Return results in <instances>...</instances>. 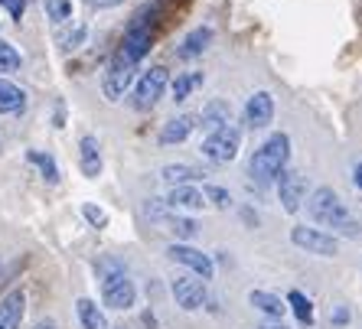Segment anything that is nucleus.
Masks as SVG:
<instances>
[{
    "mask_svg": "<svg viewBox=\"0 0 362 329\" xmlns=\"http://www.w3.org/2000/svg\"><path fill=\"white\" fill-rule=\"evenodd\" d=\"M42 7H46V17L52 23H66L72 17V0H42Z\"/></svg>",
    "mask_w": 362,
    "mask_h": 329,
    "instance_id": "nucleus-26",
    "label": "nucleus"
},
{
    "mask_svg": "<svg viewBox=\"0 0 362 329\" xmlns=\"http://www.w3.org/2000/svg\"><path fill=\"white\" fill-rule=\"evenodd\" d=\"M167 205H173L180 212H199V209H206V196L196 186H177V189H170Z\"/></svg>",
    "mask_w": 362,
    "mask_h": 329,
    "instance_id": "nucleus-15",
    "label": "nucleus"
},
{
    "mask_svg": "<svg viewBox=\"0 0 362 329\" xmlns=\"http://www.w3.org/2000/svg\"><path fill=\"white\" fill-rule=\"evenodd\" d=\"M26 160L33 163V167H40V173H42V179H46V183H59V167H56V160H52L49 153L30 150V153H26Z\"/></svg>",
    "mask_w": 362,
    "mask_h": 329,
    "instance_id": "nucleus-23",
    "label": "nucleus"
},
{
    "mask_svg": "<svg viewBox=\"0 0 362 329\" xmlns=\"http://www.w3.org/2000/svg\"><path fill=\"white\" fill-rule=\"evenodd\" d=\"M82 215H85V222L92 228H105L108 225V212L101 209V205H95V203H85L82 205Z\"/></svg>",
    "mask_w": 362,
    "mask_h": 329,
    "instance_id": "nucleus-28",
    "label": "nucleus"
},
{
    "mask_svg": "<svg viewBox=\"0 0 362 329\" xmlns=\"http://www.w3.org/2000/svg\"><path fill=\"white\" fill-rule=\"evenodd\" d=\"M212 42V26H196L193 33H186V40L180 42V59H199L202 52L209 49Z\"/></svg>",
    "mask_w": 362,
    "mask_h": 329,
    "instance_id": "nucleus-18",
    "label": "nucleus"
},
{
    "mask_svg": "<svg viewBox=\"0 0 362 329\" xmlns=\"http://www.w3.org/2000/svg\"><path fill=\"white\" fill-rule=\"evenodd\" d=\"M85 36H88V30H85V26H78L76 33H72V36H66V40H62V46H66V49H78V42H82Z\"/></svg>",
    "mask_w": 362,
    "mask_h": 329,
    "instance_id": "nucleus-31",
    "label": "nucleus"
},
{
    "mask_svg": "<svg viewBox=\"0 0 362 329\" xmlns=\"http://www.w3.org/2000/svg\"><path fill=\"white\" fill-rule=\"evenodd\" d=\"M134 82H137V66L115 52L108 59V66H105V76H101V92H105V98H108V102H121V98L131 92Z\"/></svg>",
    "mask_w": 362,
    "mask_h": 329,
    "instance_id": "nucleus-4",
    "label": "nucleus"
},
{
    "mask_svg": "<svg viewBox=\"0 0 362 329\" xmlns=\"http://www.w3.org/2000/svg\"><path fill=\"white\" fill-rule=\"evenodd\" d=\"M108 329H124V326H108Z\"/></svg>",
    "mask_w": 362,
    "mask_h": 329,
    "instance_id": "nucleus-37",
    "label": "nucleus"
},
{
    "mask_svg": "<svg viewBox=\"0 0 362 329\" xmlns=\"http://www.w3.org/2000/svg\"><path fill=\"white\" fill-rule=\"evenodd\" d=\"M20 66H23V59H20L17 46L7 40H0V72H17Z\"/></svg>",
    "mask_w": 362,
    "mask_h": 329,
    "instance_id": "nucleus-25",
    "label": "nucleus"
},
{
    "mask_svg": "<svg viewBox=\"0 0 362 329\" xmlns=\"http://www.w3.org/2000/svg\"><path fill=\"white\" fill-rule=\"evenodd\" d=\"M353 183L362 189V163H356V167H353Z\"/></svg>",
    "mask_w": 362,
    "mask_h": 329,
    "instance_id": "nucleus-35",
    "label": "nucleus"
},
{
    "mask_svg": "<svg viewBox=\"0 0 362 329\" xmlns=\"http://www.w3.org/2000/svg\"><path fill=\"white\" fill-rule=\"evenodd\" d=\"M26 4H30V0H0V7L7 10V13H10V17H13V20H17V23H20V20H23V13H26Z\"/></svg>",
    "mask_w": 362,
    "mask_h": 329,
    "instance_id": "nucleus-30",
    "label": "nucleus"
},
{
    "mask_svg": "<svg viewBox=\"0 0 362 329\" xmlns=\"http://www.w3.org/2000/svg\"><path fill=\"white\" fill-rule=\"evenodd\" d=\"M163 222L170 225L173 235L186 238V245H189V238L199 235V222H193V219H183V215H163Z\"/></svg>",
    "mask_w": 362,
    "mask_h": 329,
    "instance_id": "nucleus-24",
    "label": "nucleus"
},
{
    "mask_svg": "<svg viewBox=\"0 0 362 329\" xmlns=\"http://www.w3.org/2000/svg\"><path fill=\"white\" fill-rule=\"evenodd\" d=\"M262 329H284V326H262Z\"/></svg>",
    "mask_w": 362,
    "mask_h": 329,
    "instance_id": "nucleus-36",
    "label": "nucleus"
},
{
    "mask_svg": "<svg viewBox=\"0 0 362 329\" xmlns=\"http://www.w3.org/2000/svg\"><path fill=\"white\" fill-rule=\"evenodd\" d=\"M202 196H206L216 209H228V205H232V196H228V189H222V186H206Z\"/></svg>",
    "mask_w": 362,
    "mask_h": 329,
    "instance_id": "nucleus-29",
    "label": "nucleus"
},
{
    "mask_svg": "<svg viewBox=\"0 0 362 329\" xmlns=\"http://www.w3.org/2000/svg\"><path fill=\"white\" fill-rule=\"evenodd\" d=\"M118 4H124V0H88V7L95 10H108V7H118Z\"/></svg>",
    "mask_w": 362,
    "mask_h": 329,
    "instance_id": "nucleus-33",
    "label": "nucleus"
},
{
    "mask_svg": "<svg viewBox=\"0 0 362 329\" xmlns=\"http://www.w3.org/2000/svg\"><path fill=\"white\" fill-rule=\"evenodd\" d=\"M199 150H202V157H209L216 163H232L238 157V150H242V127L226 124L219 131H212V134H206Z\"/></svg>",
    "mask_w": 362,
    "mask_h": 329,
    "instance_id": "nucleus-5",
    "label": "nucleus"
},
{
    "mask_svg": "<svg viewBox=\"0 0 362 329\" xmlns=\"http://www.w3.org/2000/svg\"><path fill=\"white\" fill-rule=\"evenodd\" d=\"M199 85H202V72H183V76H177L173 82L167 85V88L173 92V102H186V98L199 88Z\"/></svg>",
    "mask_w": 362,
    "mask_h": 329,
    "instance_id": "nucleus-22",
    "label": "nucleus"
},
{
    "mask_svg": "<svg viewBox=\"0 0 362 329\" xmlns=\"http://www.w3.org/2000/svg\"><path fill=\"white\" fill-rule=\"evenodd\" d=\"M196 127H199V118H196V114H177V118H170L167 124H163L160 144H183Z\"/></svg>",
    "mask_w": 362,
    "mask_h": 329,
    "instance_id": "nucleus-14",
    "label": "nucleus"
},
{
    "mask_svg": "<svg viewBox=\"0 0 362 329\" xmlns=\"http://www.w3.org/2000/svg\"><path fill=\"white\" fill-rule=\"evenodd\" d=\"M167 85H170L167 68H163V66H151L134 85H131V88H134V92H131V104H134L137 111H151L153 104L163 98Z\"/></svg>",
    "mask_w": 362,
    "mask_h": 329,
    "instance_id": "nucleus-6",
    "label": "nucleus"
},
{
    "mask_svg": "<svg viewBox=\"0 0 362 329\" xmlns=\"http://www.w3.org/2000/svg\"><path fill=\"white\" fill-rule=\"evenodd\" d=\"M76 313H78L82 329H108V320H105L101 306L95 304V300H88V297H82V300L76 304Z\"/></svg>",
    "mask_w": 362,
    "mask_h": 329,
    "instance_id": "nucleus-21",
    "label": "nucleus"
},
{
    "mask_svg": "<svg viewBox=\"0 0 362 329\" xmlns=\"http://www.w3.org/2000/svg\"><path fill=\"white\" fill-rule=\"evenodd\" d=\"M287 160H291V137L287 134H271L258 150L252 153V160H248V173L258 186H271L278 183V177L287 169Z\"/></svg>",
    "mask_w": 362,
    "mask_h": 329,
    "instance_id": "nucleus-2",
    "label": "nucleus"
},
{
    "mask_svg": "<svg viewBox=\"0 0 362 329\" xmlns=\"http://www.w3.org/2000/svg\"><path fill=\"white\" fill-rule=\"evenodd\" d=\"M26 316V290L13 287L10 294L0 297V329H20Z\"/></svg>",
    "mask_w": 362,
    "mask_h": 329,
    "instance_id": "nucleus-11",
    "label": "nucleus"
},
{
    "mask_svg": "<svg viewBox=\"0 0 362 329\" xmlns=\"http://www.w3.org/2000/svg\"><path fill=\"white\" fill-rule=\"evenodd\" d=\"M33 329H59V326H56V320H49V316H46V320H40Z\"/></svg>",
    "mask_w": 362,
    "mask_h": 329,
    "instance_id": "nucleus-34",
    "label": "nucleus"
},
{
    "mask_svg": "<svg viewBox=\"0 0 362 329\" xmlns=\"http://www.w3.org/2000/svg\"><path fill=\"white\" fill-rule=\"evenodd\" d=\"M329 320H333V326H349V320H353V313L346 310V306H337Z\"/></svg>",
    "mask_w": 362,
    "mask_h": 329,
    "instance_id": "nucleus-32",
    "label": "nucleus"
},
{
    "mask_svg": "<svg viewBox=\"0 0 362 329\" xmlns=\"http://www.w3.org/2000/svg\"><path fill=\"white\" fill-rule=\"evenodd\" d=\"M26 108V92L20 85L0 78V114H20Z\"/></svg>",
    "mask_w": 362,
    "mask_h": 329,
    "instance_id": "nucleus-19",
    "label": "nucleus"
},
{
    "mask_svg": "<svg viewBox=\"0 0 362 329\" xmlns=\"http://www.w3.org/2000/svg\"><path fill=\"white\" fill-rule=\"evenodd\" d=\"M291 241H294L297 248H303V251L310 254H320V258H333V254L339 251V241L329 232H323V228H313V225H294L291 228Z\"/></svg>",
    "mask_w": 362,
    "mask_h": 329,
    "instance_id": "nucleus-7",
    "label": "nucleus"
},
{
    "mask_svg": "<svg viewBox=\"0 0 362 329\" xmlns=\"http://www.w3.org/2000/svg\"><path fill=\"white\" fill-rule=\"evenodd\" d=\"M245 124L248 127H268L274 118V98L271 92H255L248 102H245Z\"/></svg>",
    "mask_w": 362,
    "mask_h": 329,
    "instance_id": "nucleus-12",
    "label": "nucleus"
},
{
    "mask_svg": "<svg viewBox=\"0 0 362 329\" xmlns=\"http://www.w3.org/2000/svg\"><path fill=\"white\" fill-rule=\"evenodd\" d=\"M199 177H202V169L186 167V163H167V167L160 169V179L170 183L173 189H177V186H193Z\"/></svg>",
    "mask_w": 362,
    "mask_h": 329,
    "instance_id": "nucleus-20",
    "label": "nucleus"
},
{
    "mask_svg": "<svg viewBox=\"0 0 362 329\" xmlns=\"http://www.w3.org/2000/svg\"><path fill=\"white\" fill-rule=\"evenodd\" d=\"M78 167H82V173L88 179L101 177V147H98V137L92 134H82V140H78Z\"/></svg>",
    "mask_w": 362,
    "mask_h": 329,
    "instance_id": "nucleus-13",
    "label": "nucleus"
},
{
    "mask_svg": "<svg viewBox=\"0 0 362 329\" xmlns=\"http://www.w3.org/2000/svg\"><path fill=\"white\" fill-rule=\"evenodd\" d=\"M303 205L310 212V219L320 222L323 228H337V232H343V235H349V238L359 235V222L349 215V209H346V203L337 196V189L320 186V189H313V193L303 199Z\"/></svg>",
    "mask_w": 362,
    "mask_h": 329,
    "instance_id": "nucleus-1",
    "label": "nucleus"
},
{
    "mask_svg": "<svg viewBox=\"0 0 362 329\" xmlns=\"http://www.w3.org/2000/svg\"><path fill=\"white\" fill-rule=\"evenodd\" d=\"M196 118H199V124L212 134V131H219V127L232 124V108H228L226 98H212V102L202 108V114H196Z\"/></svg>",
    "mask_w": 362,
    "mask_h": 329,
    "instance_id": "nucleus-16",
    "label": "nucleus"
},
{
    "mask_svg": "<svg viewBox=\"0 0 362 329\" xmlns=\"http://www.w3.org/2000/svg\"><path fill=\"white\" fill-rule=\"evenodd\" d=\"M170 290H173V300H177V306H183V310H199V306L206 304V284H202L199 277H193V274L173 277Z\"/></svg>",
    "mask_w": 362,
    "mask_h": 329,
    "instance_id": "nucleus-9",
    "label": "nucleus"
},
{
    "mask_svg": "<svg viewBox=\"0 0 362 329\" xmlns=\"http://www.w3.org/2000/svg\"><path fill=\"white\" fill-rule=\"evenodd\" d=\"M278 196L287 212H297L307 199V177H300L297 169H284L278 177Z\"/></svg>",
    "mask_w": 362,
    "mask_h": 329,
    "instance_id": "nucleus-10",
    "label": "nucleus"
},
{
    "mask_svg": "<svg viewBox=\"0 0 362 329\" xmlns=\"http://www.w3.org/2000/svg\"><path fill=\"white\" fill-rule=\"evenodd\" d=\"M101 300L111 310H131L137 300L134 280L127 277L118 261H101Z\"/></svg>",
    "mask_w": 362,
    "mask_h": 329,
    "instance_id": "nucleus-3",
    "label": "nucleus"
},
{
    "mask_svg": "<svg viewBox=\"0 0 362 329\" xmlns=\"http://www.w3.org/2000/svg\"><path fill=\"white\" fill-rule=\"evenodd\" d=\"M167 258H170V261H177V264H183V268H189V274H196V277H202V280L212 277V261H209V254H202L199 248L186 245V241H177V245H170V248H167Z\"/></svg>",
    "mask_w": 362,
    "mask_h": 329,
    "instance_id": "nucleus-8",
    "label": "nucleus"
},
{
    "mask_svg": "<svg viewBox=\"0 0 362 329\" xmlns=\"http://www.w3.org/2000/svg\"><path fill=\"white\" fill-rule=\"evenodd\" d=\"M248 304L262 313V316H268V320H281L287 313L284 300H281L278 294H271V290H252V294H248Z\"/></svg>",
    "mask_w": 362,
    "mask_h": 329,
    "instance_id": "nucleus-17",
    "label": "nucleus"
},
{
    "mask_svg": "<svg viewBox=\"0 0 362 329\" xmlns=\"http://www.w3.org/2000/svg\"><path fill=\"white\" fill-rule=\"evenodd\" d=\"M287 304L294 306V313H297V316H300V323H310V320H313L310 300H307V297H303L300 290H291V294H287Z\"/></svg>",
    "mask_w": 362,
    "mask_h": 329,
    "instance_id": "nucleus-27",
    "label": "nucleus"
}]
</instances>
